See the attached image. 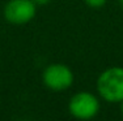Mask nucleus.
Listing matches in <instances>:
<instances>
[{
  "label": "nucleus",
  "instance_id": "nucleus-6",
  "mask_svg": "<svg viewBox=\"0 0 123 121\" xmlns=\"http://www.w3.org/2000/svg\"><path fill=\"white\" fill-rule=\"evenodd\" d=\"M50 1H51V0H33V3L37 5V7H42V5H46V4H49Z\"/></svg>",
  "mask_w": 123,
  "mask_h": 121
},
{
  "label": "nucleus",
  "instance_id": "nucleus-1",
  "mask_svg": "<svg viewBox=\"0 0 123 121\" xmlns=\"http://www.w3.org/2000/svg\"><path fill=\"white\" fill-rule=\"evenodd\" d=\"M98 94L107 103H121L123 100V68L111 67L99 74L97 79Z\"/></svg>",
  "mask_w": 123,
  "mask_h": 121
},
{
  "label": "nucleus",
  "instance_id": "nucleus-2",
  "mask_svg": "<svg viewBox=\"0 0 123 121\" xmlns=\"http://www.w3.org/2000/svg\"><path fill=\"white\" fill-rule=\"evenodd\" d=\"M99 100L89 91H80L72 95L68 102V112L77 120H92L99 112Z\"/></svg>",
  "mask_w": 123,
  "mask_h": 121
},
{
  "label": "nucleus",
  "instance_id": "nucleus-3",
  "mask_svg": "<svg viewBox=\"0 0 123 121\" xmlns=\"http://www.w3.org/2000/svg\"><path fill=\"white\" fill-rule=\"evenodd\" d=\"M42 82L49 90L60 93L69 89L74 83V72L66 64H50L42 73Z\"/></svg>",
  "mask_w": 123,
  "mask_h": 121
},
{
  "label": "nucleus",
  "instance_id": "nucleus-8",
  "mask_svg": "<svg viewBox=\"0 0 123 121\" xmlns=\"http://www.w3.org/2000/svg\"><path fill=\"white\" fill-rule=\"evenodd\" d=\"M119 3H121V5L123 7V0H119Z\"/></svg>",
  "mask_w": 123,
  "mask_h": 121
},
{
  "label": "nucleus",
  "instance_id": "nucleus-7",
  "mask_svg": "<svg viewBox=\"0 0 123 121\" xmlns=\"http://www.w3.org/2000/svg\"><path fill=\"white\" fill-rule=\"evenodd\" d=\"M121 109H122V113H123V100L121 102Z\"/></svg>",
  "mask_w": 123,
  "mask_h": 121
},
{
  "label": "nucleus",
  "instance_id": "nucleus-4",
  "mask_svg": "<svg viewBox=\"0 0 123 121\" xmlns=\"http://www.w3.org/2000/svg\"><path fill=\"white\" fill-rule=\"evenodd\" d=\"M37 5L33 0H9L4 5L3 14L7 22L13 25H24L36 17Z\"/></svg>",
  "mask_w": 123,
  "mask_h": 121
},
{
  "label": "nucleus",
  "instance_id": "nucleus-5",
  "mask_svg": "<svg viewBox=\"0 0 123 121\" xmlns=\"http://www.w3.org/2000/svg\"><path fill=\"white\" fill-rule=\"evenodd\" d=\"M84 1H85L88 7L93 8V9H99V8H102L106 4L107 0H84Z\"/></svg>",
  "mask_w": 123,
  "mask_h": 121
}]
</instances>
